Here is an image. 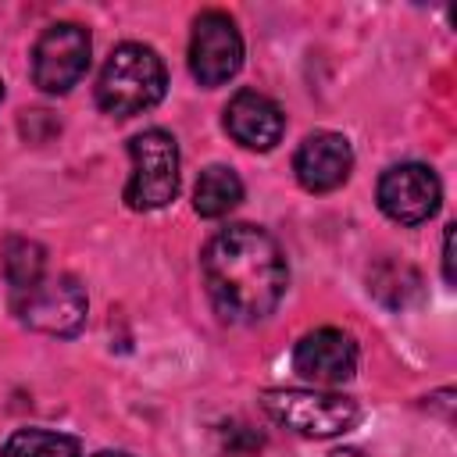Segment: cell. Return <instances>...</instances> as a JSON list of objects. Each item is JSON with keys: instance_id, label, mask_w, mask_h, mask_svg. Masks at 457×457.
Wrapping results in <instances>:
<instances>
[{"instance_id": "cell-1", "label": "cell", "mask_w": 457, "mask_h": 457, "mask_svg": "<svg viewBox=\"0 0 457 457\" xmlns=\"http://www.w3.org/2000/svg\"><path fill=\"white\" fill-rule=\"evenodd\" d=\"M200 268L214 311L239 325L268 318L289 282L278 243L257 225H228L211 236Z\"/></svg>"}, {"instance_id": "cell-2", "label": "cell", "mask_w": 457, "mask_h": 457, "mask_svg": "<svg viewBox=\"0 0 457 457\" xmlns=\"http://www.w3.org/2000/svg\"><path fill=\"white\" fill-rule=\"evenodd\" d=\"M168 86L164 61L143 43H121L111 50L100 79H96V104L114 118H132L150 111Z\"/></svg>"}, {"instance_id": "cell-3", "label": "cell", "mask_w": 457, "mask_h": 457, "mask_svg": "<svg viewBox=\"0 0 457 457\" xmlns=\"http://www.w3.org/2000/svg\"><path fill=\"white\" fill-rule=\"evenodd\" d=\"M261 407L286 428L314 439L343 436L361 421L357 400L343 393H318V389H268Z\"/></svg>"}, {"instance_id": "cell-4", "label": "cell", "mask_w": 457, "mask_h": 457, "mask_svg": "<svg viewBox=\"0 0 457 457\" xmlns=\"http://www.w3.org/2000/svg\"><path fill=\"white\" fill-rule=\"evenodd\" d=\"M132 175L125 200L132 211H157L179 193V146L164 129H146L129 139Z\"/></svg>"}, {"instance_id": "cell-5", "label": "cell", "mask_w": 457, "mask_h": 457, "mask_svg": "<svg viewBox=\"0 0 457 457\" xmlns=\"http://www.w3.org/2000/svg\"><path fill=\"white\" fill-rule=\"evenodd\" d=\"M89 29L79 21L50 25L32 46V82L43 93H68L89 68Z\"/></svg>"}, {"instance_id": "cell-6", "label": "cell", "mask_w": 457, "mask_h": 457, "mask_svg": "<svg viewBox=\"0 0 457 457\" xmlns=\"http://www.w3.org/2000/svg\"><path fill=\"white\" fill-rule=\"evenodd\" d=\"M86 289L71 275H54L14 300L18 318L46 336H75L86 325Z\"/></svg>"}, {"instance_id": "cell-7", "label": "cell", "mask_w": 457, "mask_h": 457, "mask_svg": "<svg viewBox=\"0 0 457 457\" xmlns=\"http://www.w3.org/2000/svg\"><path fill=\"white\" fill-rule=\"evenodd\" d=\"M243 64V39L225 11H204L189 36V71L200 86L228 82Z\"/></svg>"}, {"instance_id": "cell-8", "label": "cell", "mask_w": 457, "mask_h": 457, "mask_svg": "<svg viewBox=\"0 0 457 457\" xmlns=\"http://www.w3.org/2000/svg\"><path fill=\"white\" fill-rule=\"evenodd\" d=\"M439 179L425 164H396L378 179V207L400 225H421L439 207Z\"/></svg>"}, {"instance_id": "cell-9", "label": "cell", "mask_w": 457, "mask_h": 457, "mask_svg": "<svg viewBox=\"0 0 457 457\" xmlns=\"http://www.w3.org/2000/svg\"><path fill=\"white\" fill-rule=\"evenodd\" d=\"M296 182L307 193H332L353 171V150L339 132H311L293 157Z\"/></svg>"}, {"instance_id": "cell-10", "label": "cell", "mask_w": 457, "mask_h": 457, "mask_svg": "<svg viewBox=\"0 0 457 457\" xmlns=\"http://www.w3.org/2000/svg\"><path fill=\"white\" fill-rule=\"evenodd\" d=\"M293 368L296 375L321 386L346 382L357 371V343L343 328H314L296 343Z\"/></svg>"}, {"instance_id": "cell-11", "label": "cell", "mask_w": 457, "mask_h": 457, "mask_svg": "<svg viewBox=\"0 0 457 457\" xmlns=\"http://www.w3.org/2000/svg\"><path fill=\"white\" fill-rule=\"evenodd\" d=\"M225 129L246 150H271L286 132V118L271 96L257 89H239L225 107Z\"/></svg>"}, {"instance_id": "cell-12", "label": "cell", "mask_w": 457, "mask_h": 457, "mask_svg": "<svg viewBox=\"0 0 457 457\" xmlns=\"http://www.w3.org/2000/svg\"><path fill=\"white\" fill-rule=\"evenodd\" d=\"M0 264H4L7 286L18 296L46 278V250L36 239H25V236H7L0 243Z\"/></svg>"}, {"instance_id": "cell-13", "label": "cell", "mask_w": 457, "mask_h": 457, "mask_svg": "<svg viewBox=\"0 0 457 457\" xmlns=\"http://www.w3.org/2000/svg\"><path fill=\"white\" fill-rule=\"evenodd\" d=\"M239 200H243V182H239V175L232 168L211 164V168L200 171L196 189H193V207H196L200 218H221Z\"/></svg>"}, {"instance_id": "cell-14", "label": "cell", "mask_w": 457, "mask_h": 457, "mask_svg": "<svg viewBox=\"0 0 457 457\" xmlns=\"http://www.w3.org/2000/svg\"><path fill=\"white\" fill-rule=\"evenodd\" d=\"M4 457H82V443L50 428H18L7 436Z\"/></svg>"}, {"instance_id": "cell-15", "label": "cell", "mask_w": 457, "mask_h": 457, "mask_svg": "<svg viewBox=\"0 0 457 457\" xmlns=\"http://www.w3.org/2000/svg\"><path fill=\"white\" fill-rule=\"evenodd\" d=\"M368 289L386 303V307H407L418 289H421V278L411 264H396V261H382L375 264V271L368 275Z\"/></svg>"}, {"instance_id": "cell-16", "label": "cell", "mask_w": 457, "mask_h": 457, "mask_svg": "<svg viewBox=\"0 0 457 457\" xmlns=\"http://www.w3.org/2000/svg\"><path fill=\"white\" fill-rule=\"evenodd\" d=\"M443 275L446 282H453V225H446V236H443Z\"/></svg>"}, {"instance_id": "cell-17", "label": "cell", "mask_w": 457, "mask_h": 457, "mask_svg": "<svg viewBox=\"0 0 457 457\" xmlns=\"http://www.w3.org/2000/svg\"><path fill=\"white\" fill-rule=\"evenodd\" d=\"M332 457H368L364 450H353V446H343V450H336Z\"/></svg>"}, {"instance_id": "cell-18", "label": "cell", "mask_w": 457, "mask_h": 457, "mask_svg": "<svg viewBox=\"0 0 457 457\" xmlns=\"http://www.w3.org/2000/svg\"><path fill=\"white\" fill-rule=\"evenodd\" d=\"M93 457H132V453H121V450H100V453H93Z\"/></svg>"}, {"instance_id": "cell-19", "label": "cell", "mask_w": 457, "mask_h": 457, "mask_svg": "<svg viewBox=\"0 0 457 457\" xmlns=\"http://www.w3.org/2000/svg\"><path fill=\"white\" fill-rule=\"evenodd\" d=\"M0 100H4V79H0Z\"/></svg>"}]
</instances>
